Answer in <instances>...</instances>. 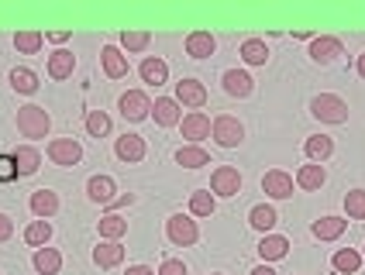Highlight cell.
Segmentation results:
<instances>
[{
    "label": "cell",
    "instance_id": "6da1fadb",
    "mask_svg": "<svg viewBox=\"0 0 365 275\" xmlns=\"http://www.w3.org/2000/svg\"><path fill=\"white\" fill-rule=\"evenodd\" d=\"M310 114L317 120H324V124H345L348 103L341 97H334V93H317V97L310 100Z\"/></svg>",
    "mask_w": 365,
    "mask_h": 275
},
{
    "label": "cell",
    "instance_id": "7a4b0ae2",
    "mask_svg": "<svg viewBox=\"0 0 365 275\" xmlns=\"http://www.w3.org/2000/svg\"><path fill=\"white\" fill-rule=\"evenodd\" d=\"M48 128H52V118H48L45 107L28 103V107H21L18 110V131L24 138H45L48 135Z\"/></svg>",
    "mask_w": 365,
    "mask_h": 275
},
{
    "label": "cell",
    "instance_id": "3957f363",
    "mask_svg": "<svg viewBox=\"0 0 365 275\" xmlns=\"http://www.w3.org/2000/svg\"><path fill=\"white\" fill-rule=\"evenodd\" d=\"M165 234L169 241L176 244V248H190V244H197L200 241V227H197V220L186 214H173L165 220Z\"/></svg>",
    "mask_w": 365,
    "mask_h": 275
},
{
    "label": "cell",
    "instance_id": "277c9868",
    "mask_svg": "<svg viewBox=\"0 0 365 275\" xmlns=\"http://www.w3.org/2000/svg\"><path fill=\"white\" fill-rule=\"evenodd\" d=\"M210 135H214V141H217L221 148H238V145L245 141V128H242V120H238V118L221 114V118H214Z\"/></svg>",
    "mask_w": 365,
    "mask_h": 275
},
{
    "label": "cell",
    "instance_id": "5b68a950",
    "mask_svg": "<svg viewBox=\"0 0 365 275\" xmlns=\"http://www.w3.org/2000/svg\"><path fill=\"white\" fill-rule=\"evenodd\" d=\"M48 158L62 165V169H69V165H80L83 158V145L76 138H52L48 141Z\"/></svg>",
    "mask_w": 365,
    "mask_h": 275
},
{
    "label": "cell",
    "instance_id": "8992f818",
    "mask_svg": "<svg viewBox=\"0 0 365 275\" xmlns=\"http://www.w3.org/2000/svg\"><path fill=\"white\" fill-rule=\"evenodd\" d=\"M210 193L214 197H238L242 193V172L235 165H217L210 176Z\"/></svg>",
    "mask_w": 365,
    "mask_h": 275
},
{
    "label": "cell",
    "instance_id": "52a82bcc",
    "mask_svg": "<svg viewBox=\"0 0 365 275\" xmlns=\"http://www.w3.org/2000/svg\"><path fill=\"white\" fill-rule=\"evenodd\" d=\"M118 107H121L124 120H145L148 114H152V100L145 97L142 90H128V93L118 100Z\"/></svg>",
    "mask_w": 365,
    "mask_h": 275
},
{
    "label": "cell",
    "instance_id": "ba28073f",
    "mask_svg": "<svg viewBox=\"0 0 365 275\" xmlns=\"http://www.w3.org/2000/svg\"><path fill=\"white\" fill-rule=\"evenodd\" d=\"M262 193L272 199H289L293 197V176L283 172V169H272L262 176Z\"/></svg>",
    "mask_w": 365,
    "mask_h": 275
},
{
    "label": "cell",
    "instance_id": "9c48e42d",
    "mask_svg": "<svg viewBox=\"0 0 365 275\" xmlns=\"http://www.w3.org/2000/svg\"><path fill=\"white\" fill-rule=\"evenodd\" d=\"M338 56H345V48H341L338 38L321 35V38L310 41V59L317 62V66H331V62H338Z\"/></svg>",
    "mask_w": 365,
    "mask_h": 275
},
{
    "label": "cell",
    "instance_id": "30bf717a",
    "mask_svg": "<svg viewBox=\"0 0 365 275\" xmlns=\"http://www.w3.org/2000/svg\"><path fill=\"white\" fill-rule=\"evenodd\" d=\"M176 103L200 110L203 103H207V86H203L200 79H180L176 83Z\"/></svg>",
    "mask_w": 365,
    "mask_h": 275
},
{
    "label": "cell",
    "instance_id": "8fae6325",
    "mask_svg": "<svg viewBox=\"0 0 365 275\" xmlns=\"http://www.w3.org/2000/svg\"><path fill=\"white\" fill-rule=\"evenodd\" d=\"M180 124H182V138H186L190 145H200L203 138H210V128H214V124H210V118H207L203 110H193V114H186Z\"/></svg>",
    "mask_w": 365,
    "mask_h": 275
},
{
    "label": "cell",
    "instance_id": "7c38bea8",
    "mask_svg": "<svg viewBox=\"0 0 365 275\" xmlns=\"http://www.w3.org/2000/svg\"><path fill=\"white\" fill-rule=\"evenodd\" d=\"M221 83H224V93L227 97H238V100L252 97V90H255V79L248 76L245 69H227Z\"/></svg>",
    "mask_w": 365,
    "mask_h": 275
},
{
    "label": "cell",
    "instance_id": "4fadbf2b",
    "mask_svg": "<svg viewBox=\"0 0 365 275\" xmlns=\"http://www.w3.org/2000/svg\"><path fill=\"white\" fill-rule=\"evenodd\" d=\"M28 207H31V214L38 217V220H48V217L59 214V193H52V190H35L31 199H28Z\"/></svg>",
    "mask_w": 365,
    "mask_h": 275
},
{
    "label": "cell",
    "instance_id": "5bb4252c",
    "mask_svg": "<svg viewBox=\"0 0 365 275\" xmlns=\"http://www.w3.org/2000/svg\"><path fill=\"white\" fill-rule=\"evenodd\" d=\"M152 118H155L159 128H176V124L182 120V110L173 97H159L155 103H152Z\"/></svg>",
    "mask_w": 365,
    "mask_h": 275
},
{
    "label": "cell",
    "instance_id": "9a60e30c",
    "mask_svg": "<svg viewBox=\"0 0 365 275\" xmlns=\"http://www.w3.org/2000/svg\"><path fill=\"white\" fill-rule=\"evenodd\" d=\"M345 227H348L345 217H321V220L310 224V234L317 237V241H338V237L345 234Z\"/></svg>",
    "mask_w": 365,
    "mask_h": 275
},
{
    "label": "cell",
    "instance_id": "2e32d148",
    "mask_svg": "<svg viewBox=\"0 0 365 275\" xmlns=\"http://www.w3.org/2000/svg\"><path fill=\"white\" fill-rule=\"evenodd\" d=\"M101 62H103V73H107L110 79H124V76H128V56H124L118 45H103Z\"/></svg>",
    "mask_w": 365,
    "mask_h": 275
},
{
    "label": "cell",
    "instance_id": "e0dca14e",
    "mask_svg": "<svg viewBox=\"0 0 365 275\" xmlns=\"http://www.w3.org/2000/svg\"><path fill=\"white\" fill-rule=\"evenodd\" d=\"M93 261H97V269H118L124 261L121 241H101V244L93 248Z\"/></svg>",
    "mask_w": 365,
    "mask_h": 275
},
{
    "label": "cell",
    "instance_id": "ac0fdd59",
    "mask_svg": "<svg viewBox=\"0 0 365 275\" xmlns=\"http://www.w3.org/2000/svg\"><path fill=\"white\" fill-rule=\"evenodd\" d=\"M114 193H118V182L110 176H93L90 182H86V197L93 199V203H114Z\"/></svg>",
    "mask_w": 365,
    "mask_h": 275
},
{
    "label": "cell",
    "instance_id": "d6986e66",
    "mask_svg": "<svg viewBox=\"0 0 365 275\" xmlns=\"http://www.w3.org/2000/svg\"><path fill=\"white\" fill-rule=\"evenodd\" d=\"M214 48H217V41H214L210 31H193V35L186 38V56H190V59H210Z\"/></svg>",
    "mask_w": 365,
    "mask_h": 275
},
{
    "label": "cell",
    "instance_id": "ffe728a7",
    "mask_svg": "<svg viewBox=\"0 0 365 275\" xmlns=\"http://www.w3.org/2000/svg\"><path fill=\"white\" fill-rule=\"evenodd\" d=\"M73 69H76V56H73L69 48H56V52L48 56V76L52 79H69Z\"/></svg>",
    "mask_w": 365,
    "mask_h": 275
},
{
    "label": "cell",
    "instance_id": "44dd1931",
    "mask_svg": "<svg viewBox=\"0 0 365 275\" xmlns=\"http://www.w3.org/2000/svg\"><path fill=\"white\" fill-rule=\"evenodd\" d=\"M138 73H142V83H148V86H163L165 79H169V66H165L159 56H148V59H142Z\"/></svg>",
    "mask_w": 365,
    "mask_h": 275
},
{
    "label": "cell",
    "instance_id": "7402d4cb",
    "mask_svg": "<svg viewBox=\"0 0 365 275\" xmlns=\"http://www.w3.org/2000/svg\"><path fill=\"white\" fill-rule=\"evenodd\" d=\"M114 152H118V158H121V162H142V158H145V138H138V135L118 138Z\"/></svg>",
    "mask_w": 365,
    "mask_h": 275
},
{
    "label": "cell",
    "instance_id": "603a6c76",
    "mask_svg": "<svg viewBox=\"0 0 365 275\" xmlns=\"http://www.w3.org/2000/svg\"><path fill=\"white\" fill-rule=\"evenodd\" d=\"M248 224L255 227V231H262L269 234L276 224H279V214H276V207H269V203H259V207H252V214H248Z\"/></svg>",
    "mask_w": 365,
    "mask_h": 275
},
{
    "label": "cell",
    "instance_id": "cb8c5ba5",
    "mask_svg": "<svg viewBox=\"0 0 365 275\" xmlns=\"http://www.w3.org/2000/svg\"><path fill=\"white\" fill-rule=\"evenodd\" d=\"M286 251H289V241H286L283 234H265L262 241H259L262 261H279V258H286Z\"/></svg>",
    "mask_w": 365,
    "mask_h": 275
},
{
    "label": "cell",
    "instance_id": "d4e9b609",
    "mask_svg": "<svg viewBox=\"0 0 365 275\" xmlns=\"http://www.w3.org/2000/svg\"><path fill=\"white\" fill-rule=\"evenodd\" d=\"M304 152H307L310 162H317V165H321V162H327V158L334 155V141H331L327 135H314V138H307Z\"/></svg>",
    "mask_w": 365,
    "mask_h": 275
},
{
    "label": "cell",
    "instance_id": "484cf974",
    "mask_svg": "<svg viewBox=\"0 0 365 275\" xmlns=\"http://www.w3.org/2000/svg\"><path fill=\"white\" fill-rule=\"evenodd\" d=\"M176 165H182V169H203V165H210V155L200 145H182L176 152Z\"/></svg>",
    "mask_w": 365,
    "mask_h": 275
},
{
    "label": "cell",
    "instance_id": "4316f807",
    "mask_svg": "<svg viewBox=\"0 0 365 275\" xmlns=\"http://www.w3.org/2000/svg\"><path fill=\"white\" fill-rule=\"evenodd\" d=\"M14 165H18V176H35V172H38V165H41L38 148L21 145L18 152H14Z\"/></svg>",
    "mask_w": 365,
    "mask_h": 275
},
{
    "label": "cell",
    "instance_id": "83f0119b",
    "mask_svg": "<svg viewBox=\"0 0 365 275\" xmlns=\"http://www.w3.org/2000/svg\"><path fill=\"white\" fill-rule=\"evenodd\" d=\"M324 182H327V172H324V165H317V162H310V165H304V169L297 172V186H300V190H310V193H314V190H321Z\"/></svg>",
    "mask_w": 365,
    "mask_h": 275
},
{
    "label": "cell",
    "instance_id": "f1b7e54d",
    "mask_svg": "<svg viewBox=\"0 0 365 275\" xmlns=\"http://www.w3.org/2000/svg\"><path fill=\"white\" fill-rule=\"evenodd\" d=\"M331 265H334V272L338 275H355L359 269H362V255H359L355 248H341V251H334Z\"/></svg>",
    "mask_w": 365,
    "mask_h": 275
},
{
    "label": "cell",
    "instance_id": "f546056e",
    "mask_svg": "<svg viewBox=\"0 0 365 275\" xmlns=\"http://www.w3.org/2000/svg\"><path fill=\"white\" fill-rule=\"evenodd\" d=\"M62 269V255L56 248H38L35 251V272L38 275H59Z\"/></svg>",
    "mask_w": 365,
    "mask_h": 275
},
{
    "label": "cell",
    "instance_id": "4dcf8cb0",
    "mask_svg": "<svg viewBox=\"0 0 365 275\" xmlns=\"http://www.w3.org/2000/svg\"><path fill=\"white\" fill-rule=\"evenodd\" d=\"M238 56H242L248 66H265V62H269V48H265L262 38H245Z\"/></svg>",
    "mask_w": 365,
    "mask_h": 275
},
{
    "label": "cell",
    "instance_id": "1f68e13d",
    "mask_svg": "<svg viewBox=\"0 0 365 275\" xmlns=\"http://www.w3.org/2000/svg\"><path fill=\"white\" fill-rule=\"evenodd\" d=\"M41 45H45V35H41V31H35V28H31V31H18V35H14V48H18L21 56H38Z\"/></svg>",
    "mask_w": 365,
    "mask_h": 275
},
{
    "label": "cell",
    "instance_id": "d6a6232c",
    "mask_svg": "<svg viewBox=\"0 0 365 275\" xmlns=\"http://www.w3.org/2000/svg\"><path fill=\"white\" fill-rule=\"evenodd\" d=\"M11 90L28 97V93L38 90V76H35L31 69H24V66H21V69H11Z\"/></svg>",
    "mask_w": 365,
    "mask_h": 275
},
{
    "label": "cell",
    "instance_id": "836d02e7",
    "mask_svg": "<svg viewBox=\"0 0 365 275\" xmlns=\"http://www.w3.org/2000/svg\"><path fill=\"white\" fill-rule=\"evenodd\" d=\"M48 237H52V224H48V220H31V224L24 227V241H28L31 248H45Z\"/></svg>",
    "mask_w": 365,
    "mask_h": 275
},
{
    "label": "cell",
    "instance_id": "e575fe53",
    "mask_svg": "<svg viewBox=\"0 0 365 275\" xmlns=\"http://www.w3.org/2000/svg\"><path fill=\"white\" fill-rule=\"evenodd\" d=\"M128 234V220L118 214H107L101 217V237L103 241H121V237Z\"/></svg>",
    "mask_w": 365,
    "mask_h": 275
},
{
    "label": "cell",
    "instance_id": "d590c367",
    "mask_svg": "<svg viewBox=\"0 0 365 275\" xmlns=\"http://www.w3.org/2000/svg\"><path fill=\"white\" fill-rule=\"evenodd\" d=\"M214 207H217V199L210 190H197L193 197H190V214L193 217H210L214 214Z\"/></svg>",
    "mask_w": 365,
    "mask_h": 275
},
{
    "label": "cell",
    "instance_id": "8d00e7d4",
    "mask_svg": "<svg viewBox=\"0 0 365 275\" xmlns=\"http://www.w3.org/2000/svg\"><path fill=\"white\" fill-rule=\"evenodd\" d=\"M345 214L348 220H365V190L345 193Z\"/></svg>",
    "mask_w": 365,
    "mask_h": 275
},
{
    "label": "cell",
    "instance_id": "74e56055",
    "mask_svg": "<svg viewBox=\"0 0 365 275\" xmlns=\"http://www.w3.org/2000/svg\"><path fill=\"white\" fill-rule=\"evenodd\" d=\"M86 131L93 138L110 135V118H107L103 110H90V114H86Z\"/></svg>",
    "mask_w": 365,
    "mask_h": 275
},
{
    "label": "cell",
    "instance_id": "f35d334b",
    "mask_svg": "<svg viewBox=\"0 0 365 275\" xmlns=\"http://www.w3.org/2000/svg\"><path fill=\"white\" fill-rule=\"evenodd\" d=\"M121 45L128 52H145L152 45V35L148 31H121Z\"/></svg>",
    "mask_w": 365,
    "mask_h": 275
},
{
    "label": "cell",
    "instance_id": "ab89813d",
    "mask_svg": "<svg viewBox=\"0 0 365 275\" xmlns=\"http://www.w3.org/2000/svg\"><path fill=\"white\" fill-rule=\"evenodd\" d=\"M14 179H18L14 155H0V182H14Z\"/></svg>",
    "mask_w": 365,
    "mask_h": 275
},
{
    "label": "cell",
    "instance_id": "60d3db41",
    "mask_svg": "<svg viewBox=\"0 0 365 275\" xmlns=\"http://www.w3.org/2000/svg\"><path fill=\"white\" fill-rule=\"evenodd\" d=\"M159 275H190V272H186V265H182L180 258H165L163 265H159Z\"/></svg>",
    "mask_w": 365,
    "mask_h": 275
},
{
    "label": "cell",
    "instance_id": "b9f144b4",
    "mask_svg": "<svg viewBox=\"0 0 365 275\" xmlns=\"http://www.w3.org/2000/svg\"><path fill=\"white\" fill-rule=\"evenodd\" d=\"M11 234H14V220L7 214H0V241H7Z\"/></svg>",
    "mask_w": 365,
    "mask_h": 275
},
{
    "label": "cell",
    "instance_id": "7bdbcfd3",
    "mask_svg": "<svg viewBox=\"0 0 365 275\" xmlns=\"http://www.w3.org/2000/svg\"><path fill=\"white\" fill-rule=\"evenodd\" d=\"M135 203V193H124V197H114V203H107L110 210H118V207H131Z\"/></svg>",
    "mask_w": 365,
    "mask_h": 275
},
{
    "label": "cell",
    "instance_id": "ee69618b",
    "mask_svg": "<svg viewBox=\"0 0 365 275\" xmlns=\"http://www.w3.org/2000/svg\"><path fill=\"white\" fill-rule=\"evenodd\" d=\"M45 41H56V45H62V41H69V31H45Z\"/></svg>",
    "mask_w": 365,
    "mask_h": 275
},
{
    "label": "cell",
    "instance_id": "f6af8a7d",
    "mask_svg": "<svg viewBox=\"0 0 365 275\" xmlns=\"http://www.w3.org/2000/svg\"><path fill=\"white\" fill-rule=\"evenodd\" d=\"M124 275H155V272H152L148 265H128V272Z\"/></svg>",
    "mask_w": 365,
    "mask_h": 275
},
{
    "label": "cell",
    "instance_id": "bcb514c9",
    "mask_svg": "<svg viewBox=\"0 0 365 275\" xmlns=\"http://www.w3.org/2000/svg\"><path fill=\"white\" fill-rule=\"evenodd\" d=\"M248 275H276V272H272L269 265H259V269H252V272H248Z\"/></svg>",
    "mask_w": 365,
    "mask_h": 275
},
{
    "label": "cell",
    "instance_id": "7dc6e473",
    "mask_svg": "<svg viewBox=\"0 0 365 275\" xmlns=\"http://www.w3.org/2000/svg\"><path fill=\"white\" fill-rule=\"evenodd\" d=\"M359 76L365 79V52H362V56H359Z\"/></svg>",
    "mask_w": 365,
    "mask_h": 275
},
{
    "label": "cell",
    "instance_id": "c3c4849f",
    "mask_svg": "<svg viewBox=\"0 0 365 275\" xmlns=\"http://www.w3.org/2000/svg\"><path fill=\"white\" fill-rule=\"evenodd\" d=\"M210 275H221V272H210Z\"/></svg>",
    "mask_w": 365,
    "mask_h": 275
}]
</instances>
